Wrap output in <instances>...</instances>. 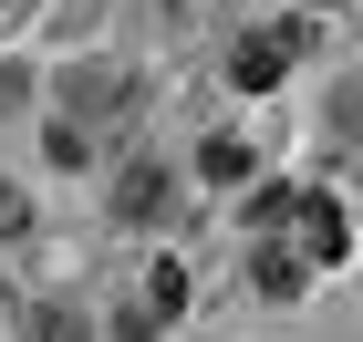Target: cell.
<instances>
[{
  "label": "cell",
  "mask_w": 363,
  "mask_h": 342,
  "mask_svg": "<svg viewBox=\"0 0 363 342\" xmlns=\"http://www.w3.org/2000/svg\"><path fill=\"white\" fill-rule=\"evenodd\" d=\"M291 62H301V42H291V31H250V42L228 52V73H239V84H250V93H270L280 73H291Z\"/></svg>",
  "instance_id": "277c9868"
},
{
  "label": "cell",
  "mask_w": 363,
  "mask_h": 342,
  "mask_svg": "<svg viewBox=\"0 0 363 342\" xmlns=\"http://www.w3.org/2000/svg\"><path fill=\"white\" fill-rule=\"evenodd\" d=\"M177 312H187V270H177V259H145V270H135V290H125V332H135V342H156Z\"/></svg>",
  "instance_id": "7a4b0ae2"
},
{
  "label": "cell",
  "mask_w": 363,
  "mask_h": 342,
  "mask_svg": "<svg viewBox=\"0 0 363 342\" xmlns=\"http://www.w3.org/2000/svg\"><path fill=\"white\" fill-rule=\"evenodd\" d=\"M31 342H94V332H84V312H62V301H52V312L31 321Z\"/></svg>",
  "instance_id": "9c48e42d"
},
{
  "label": "cell",
  "mask_w": 363,
  "mask_h": 342,
  "mask_svg": "<svg viewBox=\"0 0 363 342\" xmlns=\"http://www.w3.org/2000/svg\"><path fill=\"white\" fill-rule=\"evenodd\" d=\"M250 280H259V290H270V301H291V290H301V280H311V270H301V249H280V239H270V249H259V259H250Z\"/></svg>",
  "instance_id": "52a82bcc"
},
{
  "label": "cell",
  "mask_w": 363,
  "mask_h": 342,
  "mask_svg": "<svg viewBox=\"0 0 363 342\" xmlns=\"http://www.w3.org/2000/svg\"><path fill=\"white\" fill-rule=\"evenodd\" d=\"M197 166L228 187V176H250V166H259V145H250V135H208V156H197Z\"/></svg>",
  "instance_id": "ba28073f"
},
{
  "label": "cell",
  "mask_w": 363,
  "mask_h": 342,
  "mask_svg": "<svg viewBox=\"0 0 363 342\" xmlns=\"http://www.w3.org/2000/svg\"><path fill=\"white\" fill-rule=\"evenodd\" d=\"M280 239L301 249V270H342V249H353V228H342V207L322 198V187H301V198H291V218H280Z\"/></svg>",
  "instance_id": "6da1fadb"
},
{
  "label": "cell",
  "mask_w": 363,
  "mask_h": 342,
  "mask_svg": "<svg viewBox=\"0 0 363 342\" xmlns=\"http://www.w3.org/2000/svg\"><path fill=\"white\" fill-rule=\"evenodd\" d=\"M42 156H52V166H104V125H73V114H52Z\"/></svg>",
  "instance_id": "8992f818"
},
{
  "label": "cell",
  "mask_w": 363,
  "mask_h": 342,
  "mask_svg": "<svg viewBox=\"0 0 363 342\" xmlns=\"http://www.w3.org/2000/svg\"><path fill=\"white\" fill-rule=\"evenodd\" d=\"M322 11H333V0H322Z\"/></svg>",
  "instance_id": "8fae6325"
},
{
  "label": "cell",
  "mask_w": 363,
  "mask_h": 342,
  "mask_svg": "<svg viewBox=\"0 0 363 342\" xmlns=\"http://www.w3.org/2000/svg\"><path fill=\"white\" fill-rule=\"evenodd\" d=\"M167 198H177V187H167V166H156V156H135V166L114 176V207H125V218H156Z\"/></svg>",
  "instance_id": "5b68a950"
},
{
  "label": "cell",
  "mask_w": 363,
  "mask_h": 342,
  "mask_svg": "<svg viewBox=\"0 0 363 342\" xmlns=\"http://www.w3.org/2000/svg\"><path fill=\"white\" fill-rule=\"evenodd\" d=\"M125 104H135V84H125L114 62H73V73H62V114H73V125H104V114H125Z\"/></svg>",
  "instance_id": "3957f363"
},
{
  "label": "cell",
  "mask_w": 363,
  "mask_h": 342,
  "mask_svg": "<svg viewBox=\"0 0 363 342\" xmlns=\"http://www.w3.org/2000/svg\"><path fill=\"white\" fill-rule=\"evenodd\" d=\"M21 228H31V198L11 187V176H0V239H21Z\"/></svg>",
  "instance_id": "30bf717a"
}]
</instances>
